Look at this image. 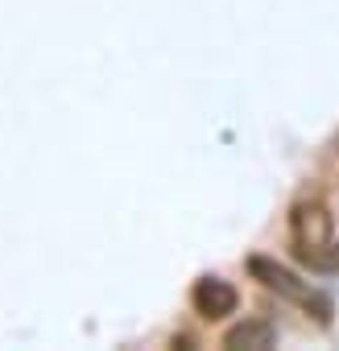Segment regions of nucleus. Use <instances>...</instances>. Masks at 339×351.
<instances>
[{"label":"nucleus","instance_id":"nucleus-3","mask_svg":"<svg viewBox=\"0 0 339 351\" xmlns=\"http://www.w3.org/2000/svg\"><path fill=\"white\" fill-rule=\"evenodd\" d=\"M191 306H195V314H203L207 322H220V318L236 314L240 293H236V285L224 281V277H199L195 289H191Z\"/></svg>","mask_w":339,"mask_h":351},{"label":"nucleus","instance_id":"nucleus-2","mask_svg":"<svg viewBox=\"0 0 339 351\" xmlns=\"http://www.w3.org/2000/svg\"><path fill=\"white\" fill-rule=\"evenodd\" d=\"M290 232H294L298 256H302L310 269H318V256H323L327 244L335 240V236H331V211H327L323 203H298L294 215H290Z\"/></svg>","mask_w":339,"mask_h":351},{"label":"nucleus","instance_id":"nucleus-4","mask_svg":"<svg viewBox=\"0 0 339 351\" xmlns=\"http://www.w3.org/2000/svg\"><path fill=\"white\" fill-rule=\"evenodd\" d=\"M273 343H277V326L265 318H244L224 335V347L232 351H269Z\"/></svg>","mask_w":339,"mask_h":351},{"label":"nucleus","instance_id":"nucleus-5","mask_svg":"<svg viewBox=\"0 0 339 351\" xmlns=\"http://www.w3.org/2000/svg\"><path fill=\"white\" fill-rule=\"evenodd\" d=\"M318 269H339V240L327 244V252L318 256Z\"/></svg>","mask_w":339,"mask_h":351},{"label":"nucleus","instance_id":"nucleus-1","mask_svg":"<svg viewBox=\"0 0 339 351\" xmlns=\"http://www.w3.org/2000/svg\"><path fill=\"white\" fill-rule=\"evenodd\" d=\"M248 273H253V281H261L269 293H277V298H285V302H298L302 310H310L323 326L331 322V302L323 298V293H314L298 273H290L285 265H277V261H269V256H253L248 261Z\"/></svg>","mask_w":339,"mask_h":351}]
</instances>
